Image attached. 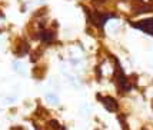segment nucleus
Here are the masks:
<instances>
[{
	"mask_svg": "<svg viewBox=\"0 0 153 130\" xmlns=\"http://www.w3.org/2000/svg\"><path fill=\"white\" fill-rule=\"evenodd\" d=\"M13 69L17 73H20V74H25V73H26L25 66H23V63H20V62H13Z\"/></svg>",
	"mask_w": 153,
	"mask_h": 130,
	"instance_id": "20e7f679",
	"label": "nucleus"
},
{
	"mask_svg": "<svg viewBox=\"0 0 153 130\" xmlns=\"http://www.w3.org/2000/svg\"><path fill=\"white\" fill-rule=\"evenodd\" d=\"M40 39L46 43H50L54 39V33L53 32H42L40 33Z\"/></svg>",
	"mask_w": 153,
	"mask_h": 130,
	"instance_id": "7ed1b4c3",
	"label": "nucleus"
},
{
	"mask_svg": "<svg viewBox=\"0 0 153 130\" xmlns=\"http://www.w3.org/2000/svg\"><path fill=\"white\" fill-rule=\"evenodd\" d=\"M97 97L103 102V104H105V107H106L109 111H116L117 110V102L114 100L113 97H100V96H97Z\"/></svg>",
	"mask_w": 153,
	"mask_h": 130,
	"instance_id": "f03ea898",
	"label": "nucleus"
},
{
	"mask_svg": "<svg viewBox=\"0 0 153 130\" xmlns=\"http://www.w3.org/2000/svg\"><path fill=\"white\" fill-rule=\"evenodd\" d=\"M49 124H50V127H52L53 130H63V127H62V124H59L57 122H56V120H52V122H50Z\"/></svg>",
	"mask_w": 153,
	"mask_h": 130,
	"instance_id": "0eeeda50",
	"label": "nucleus"
},
{
	"mask_svg": "<svg viewBox=\"0 0 153 130\" xmlns=\"http://www.w3.org/2000/svg\"><path fill=\"white\" fill-rule=\"evenodd\" d=\"M134 27H137L140 30H143L147 34H152L153 36V19H146V20H142L140 23H134Z\"/></svg>",
	"mask_w": 153,
	"mask_h": 130,
	"instance_id": "f257e3e1",
	"label": "nucleus"
},
{
	"mask_svg": "<svg viewBox=\"0 0 153 130\" xmlns=\"http://www.w3.org/2000/svg\"><path fill=\"white\" fill-rule=\"evenodd\" d=\"M46 100L49 102V103H52V104H57V103H59V97H57L54 93H47V94H46Z\"/></svg>",
	"mask_w": 153,
	"mask_h": 130,
	"instance_id": "39448f33",
	"label": "nucleus"
},
{
	"mask_svg": "<svg viewBox=\"0 0 153 130\" xmlns=\"http://www.w3.org/2000/svg\"><path fill=\"white\" fill-rule=\"evenodd\" d=\"M19 47H20V49H17V50H16V53H17V54H20V56H23V54H26V53L29 52V46H27L26 43L19 45Z\"/></svg>",
	"mask_w": 153,
	"mask_h": 130,
	"instance_id": "423d86ee",
	"label": "nucleus"
}]
</instances>
